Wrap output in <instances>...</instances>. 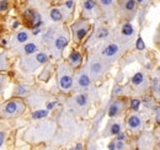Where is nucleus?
I'll return each mask as SVG.
<instances>
[{"mask_svg": "<svg viewBox=\"0 0 160 150\" xmlns=\"http://www.w3.org/2000/svg\"><path fill=\"white\" fill-rule=\"evenodd\" d=\"M23 19H25V23L27 26H30L31 28L33 27H39L42 21H41V17L37 13H35L33 10L28 9L23 13Z\"/></svg>", "mask_w": 160, "mask_h": 150, "instance_id": "f257e3e1", "label": "nucleus"}, {"mask_svg": "<svg viewBox=\"0 0 160 150\" xmlns=\"http://www.w3.org/2000/svg\"><path fill=\"white\" fill-rule=\"evenodd\" d=\"M59 85L63 90H69L70 87L73 86V79L70 75H63L59 80Z\"/></svg>", "mask_w": 160, "mask_h": 150, "instance_id": "f03ea898", "label": "nucleus"}, {"mask_svg": "<svg viewBox=\"0 0 160 150\" xmlns=\"http://www.w3.org/2000/svg\"><path fill=\"white\" fill-rule=\"evenodd\" d=\"M117 52H118V46L117 44H109L102 51V56H105V57H112V56H115Z\"/></svg>", "mask_w": 160, "mask_h": 150, "instance_id": "7ed1b4c3", "label": "nucleus"}, {"mask_svg": "<svg viewBox=\"0 0 160 150\" xmlns=\"http://www.w3.org/2000/svg\"><path fill=\"white\" fill-rule=\"evenodd\" d=\"M67 44H68V38L66 37V36L61 35L59 37H57V39H56V48H57V49L62 51Z\"/></svg>", "mask_w": 160, "mask_h": 150, "instance_id": "20e7f679", "label": "nucleus"}, {"mask_svg": "<svg viewBox=\"0 0 160 150\" xmlns=\"http://www.w3.org/2000/svg\"><path fill=\"white\" fill-rule=\"evenodd\" d=\"M17 108H19V105L16 102H9L5 105L4 111H5V113H8V115H14V113L17 112Z\"/></svg>", "mask_w": 160, "mask_h": 150, "instance_id": "39448f33", "label": "nucleus"}, {"mask_svg": "<svg viewBox=\"0 0 160 150\" xmlns=\"http://www.w3.org/2000/svg\"><path fill=\"white\" fill-rule=\"evenodd\" d=\"M70 62H72L73 65H75V67H78V65H80L81 63V56H80V53L79 52H72L70 53Z\"/></svg>", "mask_w": 160, "mask_h": 150, "instance_id": "423d86ee", "label": "nucleus"}, {"mask_svg": "<svg viewBox=\"0 0 160 150\" xmlns=\"http://www.w3.org/2000/svg\"><path fill=\"white\" fill-rule=\"evenodd\" d=\"M128 125L131 127L132 129H135V128H138L139 125H140V119L138 116H132V117H129L128 119Z\"/></svg>", "mask_w": 160, "mask_h": 150, "instance_id": "0eeeda50", "label": "nucleus"}, {"mask_svg": "<svg viewBox=\"0 0 160 150\" xmlns=\"http://www.w3.org/2000/svg\"><path fill=\"white\" fill-rule=\"evenodd\" d=\"M79 86L80 87H87L89 85H90V77H89V75L86 74H81L79 76Z\"/></svg>", "mask_w": 160, "mask_h": 150, "instance_id": "6e6552de", "label": "nucleus"}, {"mask_svg": "<svg viewBox=\"0 0 160 150\" xmlns=\"http://www.w3.org/2000/svg\"><path fill=\"white\" fill-rule=\"evenodd\" d=\"M75 102H76V105L78 106H86V104H87V96L86 95H84V94H80V95H78L76 96V99H75Z\"/></svg>", "mask_w": 160, "mask_h": 150, "instance_id": "1a4fd4ad", "label": "nucleus"}, {"mask_svg": "<svg viewBox=\"0 0 160 150\" xmlns=\"http://www.w3.org/2000/svg\"><path fill=\"white\" fill-rule=\"evenodd\" d=\"M51 19H52L53 21H56V22L61 21V20L63 19L62 13H61V11H59L58 9H53V10L51 11Z\"/></svg>", "mask_w": 160, "mask_h": 150, "instance_id": "9d476101", "label": "nucleus"}, {"mask_svg": "<svg viewBox=\"0 0 160 150\" xmlns=\"http://www.w3.org/2000/svg\"><path fill=\"white\" fill-rule=\"evenodd\" d=\"M133 32H134V28H133V26L131 25V23H126V25H123V27H122V33H123L124 36H132Z\"/></svg>", "mask_w": 160, "mask_h": 150, "instance_id": "9b49d317", "label": "nucleus"}, {"mask_svg": "<svg viewBox=\"0 0 160 150\" xmlns=\"http://www.w3.org/2000/svg\"><path fill=\"white\" fill-rule=\"evenodd\" d=\"M102 71V65L101 63H92L91 64V73L92 74H100Z\"/></svg>", "mask_w": 160, "mask_h": 150, "instance_id": "f8f14e48", "label": "nucleus"}, {"mask_svg": "<svg viewBox=\"0 0 160 150\" xmlns=\"http://www.w3.org/2000/svg\"><path fill=\"white\" fill-rule=\"evenodd\" d=\"M23 49H25V52L27 53V54H32V53H35L37 51V46L35 43H27Z\"/></svg>", "mask_w": 160, "mask_h": 150, "instance_id": "ddd939ff", "label": "nucleus"}, {"mask_svg": "<svg viewBox=\"0 0 160 150\" xmlns=\"http://www.w3.org/2000/svg\"><path fill=\"white\" fill-rule=\"evenodd\" d=\"M144 80V76L142 73H137L133 77H132V82L134 84V85H139V84H142Z\"/></svg>", "mask_w": 160, "mask_h": 150, "instance_id": "4468645a", "label": "nucleus"}, {"mask_svg": "<svg viewBox=\"0 0 160 150\" xmlns=\"http://www.w3.org/2000/svg\"><path fill=\"white\" fill-rule=\"evenodd\" d=\"M118 110H120V106H118V104H112L110 110H109V116L110 117H115L117 113H118Z\"/></svg>", "mask_w": 160, "mask_h": 150, "instance_id": "2eb2a0df", "label": "nucleus"}, {"mask_svg": "<svg viewBox=\"0 0 160 150\" xmlns=\"http://www.w3.org/2000/svg\"><path fill=\"white\" fill-rule=\"evenodd\" d=\"M47 115H48V112H47L46 110H39V111H35V112L32 113V117H33L35 119H39V118L46 117Z\"/></svg>", "mask_w": 160, "mask_h": 150, "instance_id": "dca6fc26", "label": "nucleus"}, {"mask_svg": "<svg viewBox=\"0 0 160 150\" xmlns=\"http://www.w3.org/2000/svg\"><path fill=\"white\" fill-rule=\"evenodd\" d=\"M27 38H28V36H27L26 32H19V33H17V36H16V39L19 41V42H21V43L26 42Z\"/></svg>", "mask_w": 160, "mask_h": 150, "instance_id": "f3484780", "label": "nucleus"}, {"mask_svg": "<svg viewBox=\"0 0 160 150\" xmlns=\"http://www.w3.org/2000/svg\"><path fill=\"white\" fill-rule=\"evenodd\" d=\"M95 5H96L95 4V0H86V1L84 3V8H85V10L90 11L95 8Z\"/></svg>", "mask_w": 160, "mask_h": 150, "instance_id": "a211bd4d", "label": "nucleus"}, {"mask_svg": "<svg viewBox=\"0 0 160 150\" xmlns=\"http://www.w3.org/2000/svg\"><path fill=\"white\" fill-rule=\"evenodd\" d=\"M86 33H87V28H85V27L79 28L78 31H76V37H78L79 39H82L86 36Z\"/></svg>", "mask_w": 160, "mask_h": 150, "instance_id": "6ab92c4d", "label": "nucleus"}, {"mask_svg": "<svg viewBox=\"0 0 160 150\" xmlns=\"http://www.w3.org/2000/svg\"><path fill=\"white\" fill-rule=\"evenodd\" d=\"M47 56L44 54V53H38V54L36 56V61H37V63H39V64H43V63H46L47 62Z\"/></svg>", "mask_w": 160, "mask_h": 150, "instance_id": "aec40b11", "label": "nucleus"}, {"mask_svg": "<svg viewBox=\"0 0 160 150\" xmlns=\"http://www.w3.org/2000/svg\"><path fill=\"white\" fill-rule=\"evenodd\" d=\"M111 134H113V135H116V134H118L121 132V125L118 124V123H115V124H112V127H111Z\"/></svg>", "mask_w": 160, "mask_h": 150, "instance_id": "412c9836", "label": "nucleus"}, {"mask_svg": "<svg viewBox=\"0 0 160 150\" xmlns=\"http://www.w3.org/2000/svg\"><path fill=\"white\" fill-rule=\"evenodd\" d=\"M139 106H140V101H139V100L133 99V100L131 101V108H132L133 111H138V110H139Z\"/></svg>", "mask_w": 160, "mask_h": 150, "instance_id": "4be33fe9", "label": "nucleus"}, {"mask_svg": "<svg viewBox=\"0 0 160 150\" xmlns=\"http://www.w3.org/2000/svg\"><path fill=\"white\" fill-rule=\"evenodd\" d=\"M135 8V0H128L126 3V10L128 11H133Z\"/></svg>", "mask_w": 160, "mask_h": 150, "instance_id": "5701e85b", "label": "nucleus"}, {"mask_svg": "<svg viewBox=\"0 0 160 150\" xmlns=\"http://www.w3.org/2000/svg\"><path fill=\"white\" fill-rule=\"evenodd\" d=\"M135 47H137V49H139V51H143L144 48H145L144 42H143V39H142L140 37L137 39V43H135Z\"/></svg>", "mask_w": 160, "mask_h": 150, "instance_id": "b1692460", "label": "nucleus"}, {"mask_svg": "<svg viewBox=\"0 0 160 150\" xmlns=\"http://www.w3.org/2000/svg\"><path fill=\"white\" fill-rule=\"evenodd\" d=\"M8 1L6 0H1V1H0V11H5L8 9Z\"/></svg>", "mask_w": 160, "mask_h": 150, "instance_id": "393cba45", "label": "nucleus"}, {"mask_svg": "<svg viewBox=\"0 0 160 150\" xmlns=\"http://www.w3.org/2000/svg\"><path fill=\"white\" fill-rule=\"evenodd\" d=\"M107 35H109L107 30H101V31H100V33H99V38H104V37H106Z\"/></svg>", "mask_w": 160, "mask_h": 150, "instance_id": "a878e982", "label": "nucleus"}, {"mask_svg": "<svg viewBox=\"0 0 160 150\" xmlns=\"http://www.w3.org/2000/svg\"><path fill=\"white\" fill-rule=\"evenodd\" d=\"M100 3L102 5H105V6H109V5L112 4V0H100Z\"/></svg>", "mask_w": 160, "mask_h": 150, "instance_id": "bb28decb", "label": "nucleus"}, {"mask_svg": "<svg viewBox=\"0 0 160 150\" xmlns=\"http://www.w3.org/2000/svg\"><path fill=\"white\" fill-rule=\"evenodd\" d=\"M124 144L122 143V140H118V143H116V149H123Z\"/></svg>", "mask_w": 160, "mask_h": 150, "instance_id": "cd10ccee", "label": "nucleus"}, {"mask_svg": "<svg viewBox=\"0 0 160 150\" xmlns=\"http://www.w3.org/2000/svg\"><path fill=\"white\" fill-rule=\"evenodd\" d=\"M4 138H5L4 133H3V132H0V148H1V145H3V143H4Z\"/></svg>", "mask_w": 160, "mask_h": 150, "instance_id": "c85d7f7f", "label": "nucleus"}, {"mask_svg": "<svg viewBox=\"0 0 160 150\" xmlns=\"http://www.w3.org/2000/svg\"><path fill=\"white\" fill-rule=\"evenodd\" d=\"M116 135H117V139H118V140H123V139H124V134L121 133V132H120L118 134H116Z\"/></svg>", "mask_w": 160, "mask_h": 150, "instance_id": "c756f323", "label": "nucleus"}, {"mask_svg": "<svg viewBox=\"0 0 160 150\" xmlns=\"http://www.w3.org/2000/svg\"><path fill=\"white\" fill-rule=\"evenodd\" d=\"M54 106H56V102H49L48 105H47V110H52Z\"/></svg>", "mask_w": 160, "mask_h": 150, "instance_id": "7c9ffc66", "label": "nucleus"}, {"mask_svg": "<svg viewBox=\"0 0 160 150\" xmlns=\"http://www.w3.org/2000/svg\"><path fill=\"white\" fill-rule=\"evenodd\" d=\"M19 92L20 94H25L26 92V89L23 87V86H19Z\"/></svg>", "mask_w": 160, "mask_h": 150, "instance_id": "2f4dec72", "label": "nucleus"}, {"mask_svg": "<svg viewBox=\"0 0 160 150\" xmlns=\"http://www.w3.org/2000/svg\"><path fill=\"white\" fill-rule=\"evenodd\" d=\"M109 149L110 150H112V149H116V144L112 142V143H110V145H109Z\"/></svg>", "mask_w": 160, "mask_h": 150, "instance_id": "473e14b6", "label": "nucleus"}, {"mask_svg": "<svg viewBox=\"0 0 160 150\" xmlns=\"http://www.w3.org/2000/svg\"><path fill=\"white\" fill-rule=\"evenodd\" d=\"M72 6H73V0H69V1L67 3V8H68V9H70Z\"/></svg>", "mask_w": 160, "mask_h": 150, "instance_id": "72a5a7b5", "label": "nucleus"}, {"mask_svg": "<svg viewBox=\"0 0 160 150\" xmlns=\"http://www.w3.org/2000/svg\"><path fill=\"white\" fill-rule=\"evenodd\" d=\"M37 33H39V28L38 27L36 30H33V35H37Z\"/></svg>", "mask_w": 160, "mask_h": 150, "instance_id": "f704fd0d", "label": "nucleus"}, {"mask_svg": "<svg viewBox=\"0 0 160 150\" xmlns=\"http://www.w3.org/2000/svg\"><path fill=\"white\" fill-rule=\"evenodd\" d=\"M17 26H19V22H14V25H13V27H14V28H16Z\"/></svg>", "mask_w": 160, "mask_h": 150, "instance_id": "c9c22d12", "label": "nucleus"}, {"mask_svg": "<svg viewBox=\"0 0 160 150\" xmlns=\"http://www.w3.org/2000/svg\"><path fill=\"white\" fill-rule=\"evenodd\" d=\"M82 146H81V144H78V145H76V149H81Z\"/></svg>", "mask_w": 160, "mask_h": 150, "instance_id": "e433bc0d", "label": "nucleus"}, {"mask_svg": "<svg viewBox=\"0 0 160 150\" xmlns=\"http://www.w3.org/2000/svg\"><path fill=\"white\" fill-rule=\"evenodd\" d=\"M144 0H135V3H143Z\"/></svg>", "mask_w": 160, "mask_h": 150, "instance_id": "4c0bfd02", "label": "nucleus"}, {"mask_svg": "<svg viewBox=\"0 0 160 150\" xmlns=\"http://www.w3.org/2000/svg\"><path fill=\"white\" fill-rule=\"evenodd\" d=\"M73 1H74V0H73Z\"/></svg>", "mask_w": 160, "mask_h": 150, "instance_id": "58836bf2", "label": "nucleus"}]
</instances>
